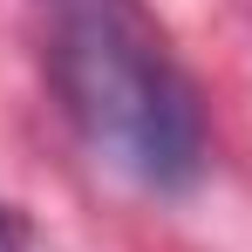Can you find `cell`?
Segmentation results:
<instances>
[{
    "mask_svg": "<svg viewBox=\"0 0 252 252\" xmlns=\"http://www.w3.org/2000/svg\"><path fill=\"white\" fill-rule=\"evenodd\" d=\"M55 89L68 123L109 170L143 191H177L205 164V116L164 48L123 7L75 0L55 28Z\"/></svg>",
    "mask_w": 252,
    "mask_h": 252,
    "instance_id": "1",
    "label": "cell"
},
{
    "mask_svg": "<svg viewBox=\"0 0 252 252\" xmlns=\"http://www.w3.org/2000/svg\"><path fill=\"white\" fill-rule=\"evenodd\" d=\"M0 252H28V239H21V225L0 211Z\"/></svg>",
    "mask_w": 252,
    "mask_h": 252,
    "instance_id": "2",
    "label": "cell"
}]
</instances>
